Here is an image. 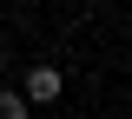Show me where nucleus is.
<instances>
[{
  "instance_id": "obj_1",
  "label": "nucleus",
  "mask_w": 132,
  "mask_h": 119,
  "mask_svg": "<svg viewBox=\"0 0 132 119\" xmlns=\"http://www.w3.org/2000/svg\"><path fill=\"white\" fill-rule=\"evenodd\" d=\"M60 93H66V73H60V66H33V73H27V93H20V99H27V106H33V99H40V106H53Z\"/></svg>"
},
{
  "instance_id": "obj_2",
  "label": "nucleus",
  "mask_w": 132,
  "mask_h": 119,
  "mask_svg": "<svg viewBox=\"0 0 132 119\" xmlns=\"http://www.w3.org/2000/svg\"><path fill=\"white\" fill-rule=\"evenodd\" d=\"M0 119H27V99H20V93H7V86H0Z\"/></svg>"
}]
</instances>
